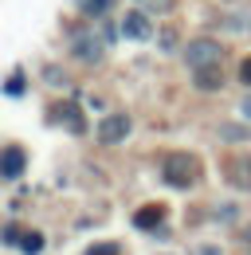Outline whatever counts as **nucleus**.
I'll return each instance as SVG.
<instances>
[{"label":"nucleus","instance_id":"nucleus-7","mask_svg":"<svg viewBox=\"0 0 251 255\" xmlns=\"http://www.w3.org/2000/svg\"><path fill=\"white\" fill-rule=\"evenodd\" d=\"M20 173H24V149H20V145H8V149L0 153V177L16 181Z\"/></svg>","mask_w":251,"mask_h":255},{"label":"nucleus","instance_id":"nucleus-4","mask_svg":"<svg viewBox=\"0 0 251 255\" xmlns=\"http://www.w3.org/2000/svg\"><path fill=\"white\" fill-rule=\"evenodd\" d=\"M71 51H75L83 63H98V59H102V39H98L94 32H79L75 43H71Z\"/></svg>","mask_w":251,"mask_h":255},{"label":"nucleus","instance_id":"nucleus-6","mask_svg":"<svg viewBox=\"0 0 251 255\" xmlns=\"http://www.w3.org/2000/svg\"><path fill=\"white\" fill-rule=\"evenodd\" d=\"M122 32L129 35V39H149V35H153V24H149V16H145V12H126Z\"/></svg>","mask_w":251,"mask_h":255},{"label":"nucleus","instance_id":"nucleus-5","mask_svg":"<svg viewBox=\"0 0 251 255\" xmlns=\"http://www.w3.org/2000/svg\"><path fill=\"white\" fill-rule=\"evenodd\" d=\"M126 133H129V118H126V114H110V118H102V126H98V137H102L106 145H118Z\"/></svg>","mask_w":251,"mask_h":255},{"label":"nucleus","instance_id":"nucleus-2","mask_svg":"<svg viewBox=\"0 0 251 255\" xmlns=\"http://www.w3.org/2000/svg\"><path fill=\"white\" fill-rule=\"evenodd\" d=\"M185 59H188V67L192 71H204V67H220V59H224V47H220L216 39H192L185 47Z\"/></svg>","mask_w":251,"mask_h":255},{"label":"nucleus","instance_id":"nucleus-12","mask_svg":"<svg viewBox=\"0 0 251 255\" xmlns=\"http://www.w3.org/2000/svg\"><path fill=\"white\" fill-rule=\"evenodd\" d=\"M20 248H24L28 255H39V252H43V236H39V232H28V236H20Z\"/></svg>","mask_w":251,"mask_h":255},{"label":"nucleus","instance_id":"nucleus-15","mask_svg":"<svg viewBox=\"0 0 251 255\" xmlns=\"http://www.w3.org/2000/svg\"><path fill=\"white\" fill-rule=\"evenodd\" d=\"M87 255H118V248L114 244H94V248H87Z\"/></svg>","mask_w":251,"mask_h":255},{"label":"nucleus","instance_id":"nucleus-13","mask_svg":"<svg viewBox=\"0 0 251 255\" xmlns=\"http://www.w3.org/2000/svg\"><path fill=\"white\" fill-rule=\"evenodd\" d=\"M141 12H169L173 8V0H133Z\"/></svg>","mask_w":251,"mask_h":255},{"label":"nucleus","instance_id":"nucleus-14","mask_svg":"<svg viewBox=\"0 0 251 255\" xmlns=\"http://www.w3.org/2000/svg\"><path fill=\"white\" fill-rule=\"evenodd\" d=\"M220 137H224V141H248V129H240V126H224V129H220Z\"/></svg>","mask_w":251,"mask_h":255},{"label":"nucleus","instance_id":"nucleus-9","mask_svg":"<svg viewBox=\"0 0 251 255\" xmlns=\"http://www.w3.org/2000/svg\"><path fill=\"white\" fill-rule=\"evenodd\" d=\"M55 114H59L63 122H67V129H71V133H83V129H87V126H83V114H79V110H75L71 102H63Z\"/></svg>","mask_w":251,"mask_h":255},{"label":"nucleus","instance_id":"nucleus-17","mask_svg":"<svg viewBox=\"0 0 251 255\" xmlns=\"http://www.w3.org/2000/svg\"><path fill=\"white\" fill-rule=\"evenodd\" d=\"M20 91H24V79H20V75H16V79H8V95H20Z\"/></svg>","mask_w":251,"mask_h":255},{"label":"nucleus","instance_id":"nucleus-11","mask_svg":"<svg viewBox=\"0 0 251 255\" xmlns=\"http://www.w3.org/2000/svg\"><path fill=\"white\" fill-rule=\"evenodd\" d=\"M75 4H79V12H87V16H106L114 0H75Z\"/></svg>","mask_w":251,"mask_h":255},{"label":"nucleus","instance_id":"nucleus-16","mask_svg":"<svg viewBox=\"0 0 251 255\" xmlns=\"http://www.w3.org/2000/svg\"><path fill=\"white\" fill-rule=\"evenodd\" d=\"M240 79H244V83H248V87H251V55H248V59H244V63H240Z\"/></svg>","mask_w":251,"mask_h":255},{"label":"nucleus","instance_id":"nucleus-18","mask_svg":"<svg viewBox=\"0 0 251 255\" xmlns=\"http://www.w3.org/2000/svg\"><path fill=\"white\" fill-rule=\"evenodd\" d=\"M192 255H224V252H220V248H212V244H204V248H196Z\"/></svg>","mask_w":251,"mask_h":255},{"label":"nucleus","instance_id":"nucleus-19","mask_svg":"<svg viewBox=\"0 0 251 255\" xmlns=\"http://www.w3.org/2000/svg\"><path fill=\"white\" fill-rule=\"evenodd\" d=\"M244 114H248V122H251V95L244 98Z\"/></svg>","mask_w":251,"mask_h":255},{"label":"nucleus","instance_id":"nucleus-20","mask_svg":"<svg viewBox=\"0 0 251 255\" xmlns=\"http://www.w3.org/2000/svg\"><path fill=\"white\" fill-rule=\"evenodd\" d=\"M244 240H248V244H251V228H244Z\"/></svg>","mask_w":251,"mask_h":255},{"label":"nucleus","instance_id":"nucleus-8","mask_svg":"<svg viewBox=\"0 0 251 255\" xmlns=\"http://www.w3.org/2000/svg\"><path fill=\"white\" fill-rule=\"evenodd\" d=\"M161 216H165V208H161V204H145V208H137L133 224H137V228H145V232H153L157 224H161Z\"/></svg>","mask_w":251,"mask_h":255},{"label":"nucleus","instance_id":"nucleus-1","mask_svg":"<svg viewBox=\"0 0 251 255\" xmlns=\"http://www.w3.org/2000/svg\"><path fill=\"white\" fill-rule=\"evenodd\" d=\"M161 177L173 185V189H192L200 181V161L192 153H169L165 165H161Z\"/></svg>","mask_w":251,"mask_h":255},{"label":"nucleus","instance_id":"nucleus-10","mask_svg":"<svg viewBox=\"0 0 251 255\" xmlns=\"http://www.w3.org/2000/svg\"><path fill=\"white\" fill-rule=\"evenodd\" d=\"M220 83H224V79H220V67H204V71H196V87H200V91H216Z\"/></svg>","mask_w":251,"mask_h":255},{"label":"nucleus","instance_id":"nucleus-3","mask_svg":"<svg viewBox=\"0 0 251 255\" xmlns=\"http://www.w3.org/2000/svg\"><path fill=\"white\" fill-rule=\"evenodd\" d=\"M224 177H228V185L240 192H251V153H240V157H232L224 165Z\"/></svg>","mask_w":251,"mask_h":255}]
</instances>
